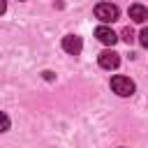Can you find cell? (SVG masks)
Masks as SVG:
<instances>
[{
    "label": "cell",
    "instance_id": "cell-10",
    "mask_svg": "<svg viewBox=\"0 0 148 148\" xmlns=\"http://www.w3.org/2000/svg\"><path fill=\"white\" fill-rule=\"evenodd\" d=\"M5 9H7V5H5V2H2V0H0V14H2V12H5Z\"/></svg>",
    "mask_w": 148,
    "mask_h": 148
},
{
    "label": "cell",
    "instance_id": "cell-2",
    "mask_svg": "<svg viewBox=\"0 0 148 148\" xmlns=\"http://www.w3.org/2000/svg\"><path fill=\"white\" fill-rule=\"evenodd\" d=\"M134 81L132 79H127V76H113L111 79V90L116 92V95H120V97H130V95H134Z\"/></svg>",
    "mask_w": 148,
    "mask_h": 148
},
{
    "label": "cell",
    "instance_id": "cell-8",
    "mask_svg": "<svg viewBox=\"0 0 148 148\" xmlns=\"http://www.w3.org/2000/svg\"><path fill=\"white\" fill-rule=\"evenodd\" d=\"M120 35H123V39H125L127 44L134 39V32H132V28H123V32H120Z\"/></svg>",
    "mask_w": 148,
    "mask_h": 148
},
{
    "label": "cell",
    "instance_id": "cell-6",
    "mask_svg": "<svg viewBox=\"0 0 148 148\" xmlns=\"http://www.w3.org/2000/svg\"><path fill=\"white\" fill-rule=\"evenodd\" d=\"M130 18H132L134 23H143V21L148 18V7H143V5H139V2H134V5H130Z\"/></svg>",
    "mask_w": 148,
    "mask_h": 148
},
{
    "label": "cell",
    "instance_id": "cell-7",
    "mask_svg": "<svg viewBox=\"0 0 148 148\" xmlns=\"http://www.w3.org/2000/svg\"><path fill=\"white\" fill-rule=\"evenodd\" d=\"M7 130H9V118L0 111V132H7Z\"/></svg>",
    "mask_w": 148,
    "mask_h": 148
},
{
    "label": "cell",
    "instance_id": "cell-1",
    "mask_svg": "<svg viewBox=\"0 0 148 148\" xmlns=\"http://www.w3.org/2000/svg\"><path fill=\"white\" fill-rule=\"evenodd\" d=\"M95 16H97L102 23H113V21H118L120 9H118L116 5H111V2H97V5H95Z\"/></svg>",
    "mask_w": 148,
    "mask_h": 148
},
{
    "label": "cell",
    "instance_id": "cell-9",
    "mask_svg": "<svg viewBox=\"0 0 148 148\" xmlns=\"http://www.w3.org/2000/svg\"><path fill=\"white\" fill-rule=\"evenodd\" d=\"M139 42H141V46L148 49V28H143V30L139 32Z\"/></svg>",
    "mask_w": 148,
    "mask_h": 148
},
{
    "label": "cell",
    "instance_id": "cell-3",
    "mask_svg": "<svg viewBox=\"0 0 148 148\" xmlns=\"http://www.w3.org/2000/svg\"><path fill=\"white\" fill-rule=\"evenodd\" d=\"M97 62H99V67H104V69H116V67L120 65V56H118L116 51H102V53L97 56Z\"/></svg>",
    "mask_w": 148,
    "mask_h": 148
},
{
    "label": "cell",
    "instance_id": "cell-5",
    "mask_svg": "<svg viewBox=\"0 0 148 148\" xmlns=\"http://www.w3.org/2000/svg\"><path fill=\"white\" fill-rule=\"evenodd\" d=\"M95 37H97L102 44H106V46H113L116 39H118V35H116L111 28H106V25H99V28L95 30Z\"/></svg>",
    "mask_w": 148,
    "mask_h": 148
},
{
    "label": "cell",
    "instance_id": "cell-4",
    "mask_svg": "<svg viewBox=\"0 0 148 148\" xmlns=\"http://www.w3.org/2000/svg\"><path fill=\"white\" fill-rule=\"evenodd\" d=\"M62 49H65L67 53H72V56H79L81 49H83V42H81V37H76V35H67V37H62Z\"/></svg>",
    "mask_w": 148,
    "mask_h": 148
}]
</instances>
